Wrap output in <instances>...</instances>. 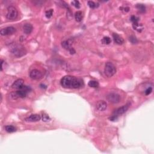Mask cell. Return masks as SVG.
<instances>
[{
	"instance_id": "22",
	"label": "cell",
	"mask_w": 154,
	"mask_h": 154,
	"mask_svg": "<svg viewBox=\"0 0 154 154\" xmlns=\"http://www.w3.org/2000/svg\"><path fill=\"white\" fill-rule=\"evenodd\" d=\"M53 9H49L48 10L46 11V12H45V16H46V18H48V19L51 18L53 15Z\"/></svg>"
},
{
	"instance_id": "12",
	"label": "cell",
	"mask_w": 154,
	"mask_h": 154,
	"mask_svg": "<svg viewBox=\"0 0 154 154\" xmlns=\"http://www.w3.org/2000/svg\"><path fill=\"white\" fill-rule=\"evenodd\" d=\"M24 80L23 79H18L15 81L13 84L11 85V87L13 88H16V89L19 90L22 86L24 85Z\"/></svg>"
},
{
	"instance_id": "23",
	"label": "cell",
	"mask_w": 154,
	"mask_h": 154,
	"mask_svg": "<svg viewBox=\"0 0 154 154\" xmlns=\"http://www.w3.org/2000/svg\"><path fill=\"white\" fill-rule=\"evenodd\" d=\"M129 40H130L131 43H133V44H136L138 42L137 39L136 38V37L134 36H131L130 37H129Z\"/></svg>"
},
{
	"instance_id": "29",
	"label": "cell",
	"mask_w": 154,
	"mask_h": 154,
	"mask_svg": "<svg viewBox=\"0 0 154 154\" xmlns=\"http://www.w3.org/2000/svg\"><path fill=\"white\" fill-rule=\"evenodd\" d=\"M3 63H4V61H3V60H1V71H3Z\"/></svg>"
},
{
	"instance_id": "20",
	"label": "cell",
	"mask_w": 154,
	"mask_h": 154,
	"mask_svg": "<svg viewBox=\"0 0 154 154\" xmlns=\"http://www.w3.org/2000/svg\"><path fill=\"white\" fill-rule=\"evenodd\" d=\"M136 8L141 13H145L146 11V7L143 4H137L136 5Z\"/></svg>"
},
{
	"instance_id": "3",
	"label": "cell",
	"mask_w": 154,
	"mask_h": 154,
	"mask_svg": "<svg viewBox=\"0 0 154 154\" xmlns=\"http://www.w3.org/2000/svg\"><path fill=\"white\" fill-rule=\"evenodd\" d=\"M129 107H130V104H128L123 105V106L116 109L113 112V115H112V116L110 118V119L111 120V121H114V120L117 119V118H118L119 116L126 113V112L128 111Z\"/></svg>"
},
{
	"instance_id": "18",
	"label": "cell",
	"mask_w": 154,
	"mask_h": 154,
	"mask_svg": "<svg viewBox=\"0 0 154 154\" xmlns=\"http://www.w3.org/2000/svg\"><path fill=\"white\" fill-rule=\"evenodd\" d=\"M88 86L91 87L93 88H98L99 87V84L98 81H94V80H92V81H90L88 83Z\"/></svg>"
},
{
	"instance_id": "25",
	"label": "cell",
	"mask_w": 154,
	"mask_h": 154,
	"mask_svg": "<svg viewBox=\"0 0 154 154\" xmlns=\"http://www.w3.org/2000/svg\"><path fill=\"white\" fill-rule=\"evenodd\" d=\"M71 4L76 9H80V3L78 1H72Z\"/></svg>"
},
{
	"instance_id": "24",
	"label": "cell",
	"mask_w": 154,
	"mask_h": 154,
	"mask_svg": "<svg viewBox=\"0 0 154 154\" xmlns=\"http://www.w3.org/2000/svg\"><path fill=\"white\" fill-rule=\"evenodd\" d=\"M42 119L43 122H48L50 120V118L49 117L47 114L46 113H43L42 116Z\"/></svg>"
},
{
	"instance_id": "4",
	"label": "cell",
	"mask_w": 154,
	"mask_h": 154,
	"mask_svg": "<svg viewBox=\"0 0 154 154\" xmlns=\"http://www.w3.org/2000/svg\"><path fill=\"white\" fill-rule=\"evenodd\" d=\"M116 73V68L111 62L106 63L104 68V73L107 77H112Z\"/></svg>"
},
{
	"instance_id": "11",
	"label": "cell",
	"mask_w": 154,
	"mask_h": 154,
	"mask_svg": "<svg viewBox=\"0 0 154 154\" xmlns=\"http://www.w3.org/2000/svg\"><path fill=\"white\" fill-rule=\"evenodd\" d=\"M96 107L97 110H98V111H103L106 110L107 107V104L106 102H105L104 101H99L98 102L96 103Z\"/></svg>"
},
{
	"instance_id": "13",
	"label": "cell",
	"mask_w": 154,
	"mask_h": 154,
	"mask_svg": "<svg viewBox=\"0 0 154 154\" xmlns=\"http://www.w3.org/2000/svg\"><path fill=\"white\" fill-rule=\"evenodd\" d=\"M113 38L114 42L118 45H122L124 42V40L121 36L117 34V33H113Z\"/></svg>"
},
{
	"instance_id": "17",
	"label": "cell",
	"mask_w": 154,
	"mask_h": 154,
	"mask_svg": "<svg viewBox=\"0 0 154 154\" xmlns=\"http://www.w3.org/2000/svg\"><path fill=\"white\" fill-rule=\"evenodd\" d=\"M5 130L7 133H11L16 131V128L13 125H7L5 126Z\"/></svg>"
},
{
	"instance_id": "7",
	"label": "cell",
	"mask_w": 154,
	"mask_h": 154,
	"mask_svg": "<svg viewBox=\"0 0 154 154\" xmlns=\"http://www.w3.org/2000/svg\"><path fill=\"white\" fill-rule=\"evenodd\" d=\"M107 101L111 104H118L120 102V96L116 93H110L107 96Z\"/></svg>"
},
{
	"instance_id": "15",
	"label": "cell",
	"mask_w": 154,
	"mask_h": 154,
	"mask_svg": "<svg viewBox=\"0 0 154 154\" xmlns=\"http://www.w3.org/2000/svg\"><path fill=\"white\" fill-rule=\"evenodd\" d=\"M133 27L135 30H136L138 32H142V30H143V26L142 24H139V22H134L133 23Z\"/></svg>"
},
{
	"instance_id": "1",
	"label": "cell",
	"mask_w": 154,
	"mask_h": 154,
	"mask_svg": "<svg viewBox=\"0 0 154 154\" xmlns=\"http://www.w3.org/2000/svg\"><path fill=\"white\" fill-rule=\"evenodd\" d=\"M60 83L63 88L70 89L81 88L84 85L83 80L81 78L71 75H66L63 77Z\"/></svg>"
},
{
	"instance_id": "10",
	"label": "cell",
	"mask_w": 154,
	"mask_h": 154,
	"mask_svg": "<svg viewBox=\"0 0 154 154\" xmlns=\"http://www.w3.org/2000/svg\"><path fill=\"white\" fill-rule=\"evenodd\" d=\"M41 119V115L37 114H34L30 115L29 117L25 119V120L27 122H36L39 121Z\"/></svg>"
},
{
	"instance_id": "26",
	"label": "cell",
	"mask_w": 154,
	"mask_h": 154,
	"mask_svg": "<svg viewBox=\"0 0 154 154\" xmlns=\"http://www.w3.org/2000/svg\"><path fill=\"white\" fill-rule=\"evenodd\" d=\"M131 21L133 23L134 22H138V21H139V18L138 17H137V16H134V15H133V16H131V17L130 18Z\"/></svg>"
},
{
	"instance_id": "28",
	"label": "cell",
	"mask_w": 154,
	"mask_h": 154,
	"mask_svg": "<svg viewBox=\"0 0 154 154\" xmlns=\"http://www.w3.org/2000/svg\"><path fill=\"white\" fill-rule=\"evenodd\" d=\"M123 9L125 11H126V12H128V11H129V10H130V8L128 7H120V10H122Z\"/></svg>"
},
{
	"instance_id": "14",
	"label": "cell",
	"mask_w": 154,
	"mask_h": 154,
	"mask_svg": "<svg viewBox=\"0 0 154 154\" xmlns=\"http://www.w3.org/2000/svg\"><path fill=\"white\" fill-rule=\"evenodd\" d=\"M22 29L25 34H30V33L32 32L33 30V27L31 24H28V23H27V24L24 25Z\"/></svg>"
},
{
	"instance_id": "16",
	"label": "cell",
	"mask_w": 154,
	"mask_h": 154,
	"mask_svg": "<svg viewBox=\"0 0 154 154\" xmlns=\"http://www.w3.org/2000/svg\"><path fill=\"white\" fill-rule=\"evenodd\" d=\"M75 19L77 22H81L83 19V13L81 11H77L75 14Z\"/></svg>"
},
{
	"instance_id": "8",
	"label": "cell",
	"mask_w": 154,
	"mask_h": 154,
	"mask_svg": "<svg viewBox=\"0 0 154 154\" xmlns=\"http://www.w3.org/2000/svg\"><path fill=\"white\" fill-rule=\"evenodd\" d=\"M16 31V28L13 27H7L2 28L0 31L1 36H9L11 35Z\"/></svg>"
},
{
	"instance_id": "9",
	"label": "cell",
	"mask_w": 154,
	"mask_h": 154,
	"mask_svg": "<svg viewBox=\"0 0 154 154\" xmlns=\"http://www.w3.org/2000/svg\"><path fill=\"white\" fill-rule=\"evenodd\" d=\"M30 77L32 80H38L43 77V73L41 71L37 69H33L30 72Z\"/></svg>"
},
{
	"instance_id": "2",
	"label": "cell",
	"mask_w": 154,
	"mask_h": 154,
	"mask_svg": "<svg viewBox=\"0 0 154 154\" xmlns=\"http://www.w3.org/2000/svg\"><path fill=\"white\" fill-rule=\"evenodd\" d=\"M10 51L11 54L16 57H21L27 54L25 48L22 45L18 44V43L11 45L10 48Z\"/></svg>"
},
{
	"instance_id": "27",
	"label": "cell",
	"mask_w": 154,
	"mask_h": 154,
	"mask_svg": "<svg viewBox=\"0 0 154 154\" xmlns=\"http://www.w3.org/2000/svg\"><path fill=\"white\" fill-rule=\"evenodd\" d=\"M152 92V87H149L147 88L146 90V91L145 92V95H150V93H151Z\"/></svg>"
},
{
	"instance_id": "6",
	"label": "cell",
	"mask_w": 154,
	"mask_h": 154,
	"mask_svg": "<svg viewBox=\"0 0 154 154\" xmlns=\"http://www.w3.org/2000/svg\"><path fill=\"white\" fill-rule=\"evenodd\" d=\"M72 41L71 39L64 41L61 42V46H62L63 48H65L66 50H68L71 54H74L76 53V51H75L74 48H72Z\"/></svg>"
},
{
	"instance_id": "5",
	"label": "cell",
	"mask_w": 154,
	"mask_h": 154,
	"mask_svg": "<svg viewBox=\"0 0 154 154\" xmlns=\"http://www.w3.org/2000/svg\"><path fill=\"white\" fill-rule=\"evenodd\" d=\"M18 12L17 9L14 6H9L7 9V13L6 15L7 19L9 20L16 19L18 17Z\"/></svg>"
},
{
	"instance_id": "19",
	"label": "cell",
	"mask_w": 154,
	"mask_h": 154,
	"mask_svg": "<svg viewBox=\"0 0 154 154\" xmlns=\"http://www.w3.org/2000/svg\"><path fill=\"white\" fill-rule=\"evenodd\" d=\"M87 4L91 9H96V8H98L99 6L98 3H95L94 1H88L87 2Z\"/></svg>"
},
{
	"instance_id": "21",
	"label": "cell",
	"mask_w": 154,
	"mask_h": 154,
	"mask_svg": "<svg viewBox=\"0 0 154 154\" xmlns=\"http://www.w3.org/2000/svg\"><path fill=\"white\" fill-rule=\"evenodd\" d=\"M111 39L108 36L104 37L102 39V43H104V44H105V45L110 44V43H111Z\"/></svg>"
}]
</instances>
